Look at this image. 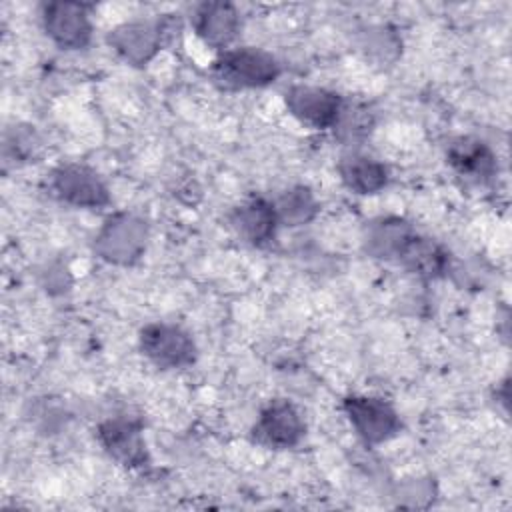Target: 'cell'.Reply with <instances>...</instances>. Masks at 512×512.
<instances>
[{
	"mask_svg": "<svg viewBox=\"0 0 512 512\" xmlns=\"http://www.w3.org/2000/svg\"><path fill=\"white\" fill-rule=\"evenodd\" d=\"M210 76L224 90L264 88L280 76V64L270 52L260 48H228L212 62Z\"/></svg>",
	"mask_w": 512,
	"mask_h": 512,
	"instance_id": "obj_1",
	"label": "cell"
},
{
	"mask_svg": "<svg viewBox=\"0 0 512 512\" xmlns=\"http://www.w3.org/2000/svg\"><path fill=\"white\" fill-rule=\"evenodd\" d=\"M342 408L356 436L364 444H382L394 438L402 428L398 412L382 398L352 394L344 398Z\"/></svg>",
	"mask_w": 512,
	"mask_h": 512,
	"instance_id": "obj_2",
	"label": "cell"
},
{
	"mask_svg": "<svg viewBox=\"0 0 512 512\" xmlns=\"http://www.w3.org/2000/svg\"><path fill=\"white\" fill-rule=\"evenodd\" d=\"M142 354L162 370L186 368L196 360V344L192 336L176 324L152 322L138 336Z\"/></svg>",
	"mask_w": 512,
	"mask_h": 512,
	"instance_id": "obj_3",
	"label": "cell"
},
{
	"mask_svg": "<svg viewBox=\"0 0 512 512\" xmlns=\"http://www.w3.org/2000/svg\"><path fill=\"white\" fill-rule=\"evenodd\" d=\"M48 188L52 194L76 208H104L110 204L106 182L88 166L68 162L50 172Z\"/></svg>",
	"mask_w": 512,
	"mask_h": 512,
	"instance_id": "obj_4",
	"label": "cell"
},
{
	"mask_svg": "<svg viewBox=\"0 0 512 512\" xmlns=\"http://www.w3.org/2000/svg\"><path fill=\"white\" fill-rule=\"evenodd\" d=\"M146 222L132 214L110 216L96 236L94 250L112 264H132L146 246Z\"/></svg>",
	"mask_w": 512,
	"mask_h": 512,
	"instance_id": "obj_5",
	"label": "cell"
},
{
	"mask_svg": "<svg viewBox=\"0 0 512 512\" xmlns=\"http://www.w3.org/2000/svg\"><path fill=\"white\" fill-rule=\"evenodd\" d=\"M40 18L46 36L62 50H80L92 40V22L86 4L46 2L42 4Z\"/></svg>",
	"mask_w": 512,
	"mask_h": 512,
	"instance_id": "obj_6",
	"label": "cell"
},
{
	"mask_svg": "<svg viewBox=\"0 0 512 512\" xmlns=\"http://www.w3.org/2000/svg\"><path fill=\"white\" fill-rule=\"evenodd\" d=\"M306 424L298 408L288 400H272L262 410L252 426V440L274 450H288L300 444Z\"/></svg>",
	"mask_w": 512,
	"mask_h": 512,
	"instance_id": "obj_7",
	"label": "cell"
},
{
	"mask_svg": "<svg viewBox=\"0 0 512 512\" xmlns=\"http://www.w3.org/2000/svg\"><path fill=\"white\" fill-rule=\"evenodd\" d=\"M106 42L122 60L132 66L148 64L158 54V50L168 46L160 18L122 22L108 32Z\"/></svg>",
	"mask_w": 512,
	"mask_h": 512,
	"instance_id": "obj_8",
	"label": "cell"
},
{
	"mask_svg": "<svg viewBox=\"0 0 512 512\" xmlns=\"http://www.w3.org/2000/svg\"><path fill=\"white\" fill-rule=\"evenodd\" d=\"M96 438L104 452L122 466L136 468L148 462L142 426L132 418L116 416L100 422L96 428Z\"/></svg>",
	"mask_w": 512,
	"mask_h": 512,
	"instance_id": "obj_9",
	"label": "cell"
},
{
	"mask_svg": "<svg viewBox=\"0 0 512 512\" xmlns=\"http://www.w3.org/2000/svg\"><path fill=\"white\" fill-rule=\"evenodd\" d=\"M344 98L338 92L320 86H292L286 92V106L302 124L326 130L332 128L342 110Z\"/></svg>",
	"mask_w": 512,
	"mask_h": 512,
	"instance_id": "obj_10",
	"label": "cell"
},
{
	"mask_svg": "<svg viewBox=\"0 0 512 512\" xmlns=\"http://www.w3.org/2000/svg\"><path fill=\"white\" fill-rule=\"evenodd\" d=\"M196 36L214 50H228L240 32V14L230 2H202L192 12Z\"/></svg>",
	"mask_w": 512,
	"mask_h": 512,
	"instance_id": "obj_11",
	"label": "cell"
},
{
	"mask_svg": "<svg viewBox=\"0 0 512 512\" xmlns=\"http://www.w3.org/2000/svg\"><path fill=\"white\" fill-rule=\"evenodd\" d=\"M446 162L470 182H488L498 172L494 150L476 136H456L446 144Z\"/></svg>",
	"mask_w": 512,
	"mask_h": 512,
	"instance_id": "obj_12",
	"label": "cell"
},
{
	"mask_svg": "<svg viewBox=\"0 0 512 512\" xmlns=\"http://www.w3.org/2000/svg\"><path fill=\"white\" fill-rule=\"evenodd\" d=\"M230 226L232 230L250 246H266L278 226V216L274 202L262 198V196H252L240 202L238 206L232 208L230 216Z\"/></svg>",
	"mask_w": 512,
	"mask_h": 512,
	"instance_id": "obj_13",
	"label": "cell"
},
{
	"mask_svg": "<svg viewBox=\"0 0 512 512\" xmlns=\"http://www.w3.org/2000/svg\"><path fill=\"white\" fill-rule=\"evenodd\" d=\"M338 174L342 184L354 194H376L388 184V168L366 154L348 152L338 162Z\"/></svg>",
	"mask_w": 512,
	"mask_h": 512,
	"instance_id": "obj_14",
	"label": "cell"
},
{
	"mask_svg": "<svg viewBox=\"0 0 512 512\" xmlns=\"http://www.w3.org/2000/svg\"><path fill=\"white\" fill-rule=\"evenodd\" d=\"M396 262L416 276L440 278L450 266V256L438 242L414 232L404 244Z\"/></svg>",
	"mask_w": 512,
	"mask_h": 512,
	"instance_id": "obj_15",
	"label": "cell"
},
{
	"mask_svg": "<svg viewBox=\"0 0 512 512\" xmlns=\"http://www.w3.org/2000/svg\"><path fill=\"white\" fill-rule=\"evenodd\" d=\"M414 234V228L400 218H380L368 226L366 250L384 260H398L404 244Z\"/></svg>",
	"mask_w": 512,
	"mask_h": 512,
	"instance_id": "obj_16",
	"label": "cell"
},
{
	"mask_svg": "<svg viewBox=\"0 0 512 512\" xmlns=\"http://www.w3.org/2000/svg\"><path fill=\"white\" fill-rule=\"evenodd\" d=\"M374 120H376L374 112L368 104L344 100L338 120L332 128L340 142H344L346 146H356V144H362L370 136V132L374 128Z\"/></svg>",
	"mask_w": 512,
	"mask_h": 512,
	"instance_id": "obj_17",
	"label": "cell"
},
{
	"mask_svg": "<svg viewBox=\"0 0 512 512\" xmlns=\"http://www.w3.org/2000/svg\"><path fill=\"white\" fill-rule=\"evenodd\" d=\"M278 224L284 226H302L308 224L316 212L318 202L308 186H292L284 190L274 202Z\"/></svg>",
	"mask_w": 512,
	"mask_h": 512,
	"instance_id": "obj_18",
	"label": "cell"
},
{
	"mask_svg": "<svg viewBox=\"0 0 512 512\" xmlns=\"http://www.w3.org/2000/svg\"><path fill=\"white\" fill-rule=\"evenodd\" d=\"M40 138L30 126H12L4 134V160L14 164L36 162L40 154Z\"/></svg>",
	"mask_w": 512,
	"mask_h": 512,
	"instance_id": "obj_19",
	"label": "cell"
}]
</instances>
